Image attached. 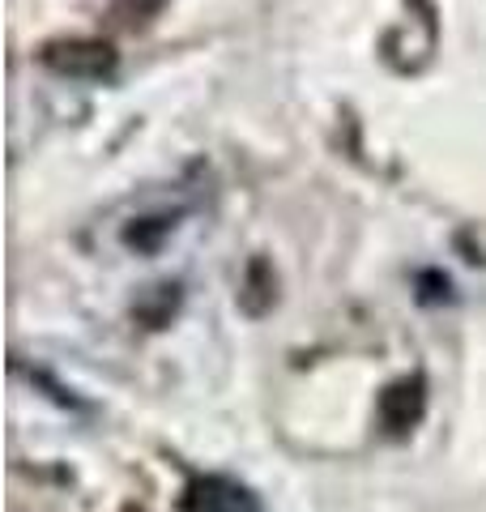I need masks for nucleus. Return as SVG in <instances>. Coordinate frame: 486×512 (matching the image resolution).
I'll return each mask as SVG.
<instances>
[{
	"mask_svg": "<svg viewBox=\"0 0 486 512\" xmlns=\"http://www.w3.org/2000/svg\"><path fill=\"white\" fill-rule=\"evenodd\" d=\"M273 286H278V282H273V269L261 261V256H256V261L248 265V282H243V291H239V303H243V308H248L252 316H261L269 303H273V295H278Z\"/></svg>",
	"mask_w": 486,
	"mask_h": 512,
	"instance_id": "4",
	"label": "nucleus"
},
{
	"mask_svg": "<svg viewBox=\"0 0 486 512\" xmlns=\"http://www.w3.org/2000/svg\"><path fill=\"white\" fill-rule=\"evenodd\" d=\"M39 60L56 77H69V82H107L120 64L116 47L103 39H56L43 47Z\"/></svg>",
	"mask_w": 486,
	"mask_h": 512,
	"instance_id": "1",
	"label": "nucleus"
},
{
	"mask_svg": "<svg viewBox=\"0 0 486 512\" xmlns=\"http://www.w3.org/2000/svg\"><path fill=\"white\" fill-rule=\"evenodd\" d=\"M175 231V214H162V218H137L133 227L124 231V244L137 248V252H158V244Z\"/></svg>",
	"mask_w": 486,
	"mask_h": 512,
	"instance_id": "5",
	"label": "nucleus"
},
{
	"mask_svg": "<svg viewBox=\"0 0 486 512\" xmlns=\"http://www.w3.org/2000/svg\"><path fill=\"white\" fill-rule=\"evenodd\" d=\"M162 5H167V0H116V18L124 26H145L150 18H158Z\"/></svg>",
	"mask_w": 486,
	"mask_h": 512,
	"instance_id": "6",
	"label": "nucleus"
},
{
	"mask_svg": "<svg viewBox=\"0 0 486 512\" xmlns=\"http://www.w3.org/2000/svg\"><path fill=\"white\" fill-rule=\"evenodd\" d=\"M180 512H265L261 500L226 474H201L184 487Z\"/></svg>",
	"mask_w": 486,
	"mask_h": 512,
	"instance_id": "2",
	"label": "nucleus"
},
{
	"mask_svg": "<svg viewBox=\"0 0 486 512\" xmlns=\"http://www.w3.org/2000/svg\"><path fill=\"white\" fill-rule=\"evenodd\" d=\"M427 410V384L423 376H405L397 384H388V389L380 393V419L388 431H410L418 419H423Z\"/></svg>",
	"mask_w": 486,
	"mask_h": 512,
	"instance_id": "3",
	"label": "nucleus"
}]
</instances>
